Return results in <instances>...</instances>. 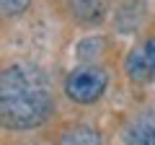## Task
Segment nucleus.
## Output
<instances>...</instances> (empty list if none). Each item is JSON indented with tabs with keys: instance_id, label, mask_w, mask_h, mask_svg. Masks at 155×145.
<instances>
[{
	"instance_id": "obj_8",
	"label": "nucleus",
	"mask_w": 155,
	"mask_h": 145,
	"mask_svg": "<svg viewBox=\"0 0 155 145\" xmlns=\"http://www.w3.org/2000/svg\"><path fill=\"white\" fill-rule=\"evenodd\" d=\"M28 5H31V0H0V8H3V16L5 18H13V16L26 13Z\"/></svg>"
},
{
	"instance_id": "obj_5",
	"label": "nucleus",
	"mask_w": 155,
	"mask_h": 145,
	"mask_svg": "<svg viewBox=\"0 0 155 145\" xmlns=\"http://www.w3.org/2000/svg\"><path fill=\"white\" fill-rule=\"evenodd\" d=\"M70 13L78 23L96 26L109 13V0H70Z\"/></svg>"
},
{
	"instance_id": "obj_4",
	"label": "nucleus",
	"mask_w": 155,
	"mask_h": 145,
	"mask_svg": "<svg viewBox=\"0 0 155 145\" xmlns=\"http://www.w3.org/2000/svg\"><path fill=\"white\" fill-rule=\"evenodd\" d=\"M124 145H155V114H137L122 130Z\"/></svg>"
},
{
	"instance_id": "obj_3",
	"label": "nucleus",
	"mask_w": 155,
	"mask_h": 145,
	"mask_svg": "<svg viewBox=\"0 0 155 145\" xmlns=\"http://www.w3.org/2000/svg\"><path fill=\"white\" fill-rule=\"evenodd\" d=\"M124 72L132 83H150L155 78V39H142L127 52Z\"/></svg>"
},
{
	"instance_id": "obj_2",
	"label": "nucleus",
	"mask_w": 155,
	"mask_h": 145,
	"mask_svg": "<svg viewBox=\"0 0 155 145\" xmlns=\"http://www.w3.org/2000/svg\"><path fill=\"white\" fill-rule=\"evenodd\" d=\"M109 86V75L98 65H80L65 78V96L80 106L96 104Z\"/></svg>"
},
{
	"instance_id": "obj_6",
	"label": "nucleus",
	"mask_w": 155,
	"mask_h": 145,
	"mask_svg": "<svg viewBox=\"0 0 155 145\" xmlns=\"http://www.w3.org/2000/svg\"><path fill=\"white\" fill-rule=\"evenodd\" d=\"M57 145H101V135L88 124H72L60 135Z\"/></svg>"
},
{
	"instance_id": "obj_7",
	"label": "nucleus",
	"mask_w": 155,
	"mask_h": 145,
	"mask_svg": "<svg viewBox=\"0 0 155 145\" xmlns=\"http://www.w3.org/2000/svg\"><path fill=\"white\" fill-rule=\"evenodd\" d=\"M106 39H101V36H91V39H83L80 44H78V57H83V60H91V57H98L104 55L106 49Z\"/></svg>"
},
{
	"instance_id": "obj_1",
	"label": "nucleus",
	"mask_w": 155,
	"mask_h": 145,
	"mask_svg": "<svg viewBox=\"0 0 155 145\" xmlns=\"http://www.w3.org/2000/svg\"><path fill=\"white\" fill-rule=\"evenodd\" d=\"M54 112V96L47 72L39 65L16 62L0 75V119L5 130H34Z\"/></svg>"
}]
</instances>
